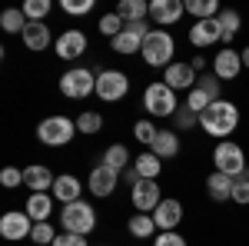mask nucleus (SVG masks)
I'll return each instance as SVG.
<instances>
[{
	"label": "nucleus",
	"instance_id": "obj_21",
	"mask_svg": "<svg viewBox=\"0 0 249 246\" xmlns=\"http://www.w3.org/2000/svg\"><path fill=\"white\" fill-rule=\"evenodd\" d=\"M23 213L34 220V223H50V213H53V193H30Z\"/></svg>",
	"mask_w": 249,
	"mask_h": 246
},
{
	"label": "nucleus",
	"instance_id": "obj_6",
	"mask_svg": "<svg viewBox=\"0 0 249 246\" xmlns=\"http://www.w3.org/2000/svg\"><path fill=\"white\" fill-rule=\"evenodd\" d=\"M173 50H176V47H173L170 34H166V30H153L150 37L143 40V50H140V54H143V60H146L150 67H170Z\"/></svg>",
	"mask_w": 249,
	"mask_h": 246
},
{
	"label": "nucleus",
	"instance_id": "obj_11",
	"mask_svg": "<svg viewBox=\"0 0 249 246\" xmlns=\"http://www.w3.org/2000/svg\"><path fill=\"white\" fill-rule=\"evenodd\" d=\"M239 70H243V57H239V50H232V47H223V50L216 54V60H213V74L219 76L223 83L236 80Z\"/></svg>",
	"mask_w": 249,
	"mask_h": 246
},
{
	"label": "nucleus",
	"instance_id": "obj_13",
	"mask_svg": "<svg viewBox=\"0 0 249 246\" xmlns=\"http://www.w3.org/2000/svg\"><path fill=\"white\" fill-rule=\"evenodd\" d=\"M196 80H199V76L193 70V63H170L166 74H163V83H166L170 90H186V94L196 87Z\"/></svg>",
	"mask_w": 249,
	"mask_h": 246
},
{
	"label": "nucleus",
	"instance_id": "obj_26",
	"mask_svg": "<svg viewBox=\"0 0 249 246\" xmlns=\"http://www.w3.org/2000/svg\"><path fill=\"white\" fill-rule=\"evenodd\" d=\"M116 14H120V20H123V23L146 20V17H150V3H146V0H120Z\"/></svg>",
	"mask_w": 249,
	"mask_h": 246
},
{
	"label": "nucleus",
	"instance_id": "obj_37",
	"mask_svg": "<svg viewBox=\"0 0 249 246\" xmlns=\"http://www.w3.org/2000/svg\"><path fill=\"white\" fill-rule=\"evenodd\" d=\"M156 127H153V120H140V123H136L133 127V136L136 140H140V143H146V147H153V140H156Z\"/></svg>",
	"mask_w": 249,
	"mask_h": 246
},
{
	"label": "nucleus",
	"instance_id": "obj_5",
	"mask_svg": "<svg viewBox=\"0 0 249 246\" xmlns=\"http://www.w3.org/2000/svg\"><path fill=\"white\" fill-rule=\"evenodd\" d=\"M60 94L70 96V100H83V96L96 94V74L87 67H70L60 76Z\"/></svg>",
	"mask_w": 249,
	"mask_h": 246
},
{
	"label": "nucleus",
	"instance_id": "obj_3",
	"mask_svg": "<svg viewBox=\"0 0 249 246\" xmlns=\"http://www.w3.org/2000/svg\"><path fill=\"white\" fill-rule=\"evenodd\" d=\"M213 163H216V170H219V173H226V176H232V180H239V176L249 170L243 147L232 143V140H219V143H216V150H213Z\"/></svg>",
	"mask_w": 249,
	"mask_h": 246
},
{
	"label": "nucleus",
	"instance_id": "obj_24",
	"mask_svg": "<svg viewBox=\"0 0 249 246\" xmlns=\"http://www.w3.org/2000/svg\"><path fill=\"white\" fill-rule=\"evenodd\" d=\"M232 187H236V180L226 176V173H213L210 180H206V193H210L216 203H223V200H232Z\"/></svg>",
	"mask_w": 249,
	"mask_h": 246
},
{
	"label": "nucleus",
	"instance_id": "obj_12",
	"mask_svg": "<svg viewBox=\"0 0 249 246\" xmlns=\"http://www.w3.org/2000/svg\"><path fill=\"white\" fill-rule=\"evenodd\" d=\"M163 203V193H160V187H156V180H140L133 187V207L140 209V213H150L153 216V209Z\"/></svg>",
	"mask_w": 249,
	"mask_h": 246
},
{
	"label": "nucleus",
	"instance_id": "obj_19",
	"mask_svg": "<svg viewBox=\"0 0 249 246\" xmlns=\"http://www.w3.org/2000/svg\"><path fill=\"white\" fill-rule=\"evenodd\" d=\"M50 193H53V200H60V203L67 207V203H77V200H80V193H83V183H80L73 173H60Z\"/></svg>",
	"mask_w": 249,
	"mask_h": 246
},
{
	"label": "nucleus",
	"instance_id": "obj_29",
	"mask_svg": "<svg viewBox=\"0 0 249 246\" xmlns=\"http://www.w3.org/2000/svg\"><path fill=\"white\" fill-rule=\"evenodd\" d=\"M27 23H30V20L23 17V10H20V7H10V10H3V14H0V27H3L7 34H23V30H27Z\"/></svg>",
	"mask_w": 249,
	"mask_h": 246
},
{
	"label": "nucleus",
	"instance_id": "obj_10",
	"mask_svg": "<svg viewBox=\"0 0 249 246\" xmlns=\"http://www.w3.org/2000/svg\"><path fill=\"white\" fill-rule=\"evenodd\" d=\"M116 183H120V173H116L113 167H107V163H100V167L90 170L87 189H90L93 196H110V193L116 189Z\"/></svg>",
	"mask_w": 249,
	"mask_h": 246
},
{
	"label": "nucleus",
	"instance_id": "obj_27",
	"mask_svg": "<svg viewBox=\"0 0 249 246\" xmlns=\"http://www.w3.org/2000/svg\"><path fill=\"white\" fill-rule=\"evenodd\" d=\"M219 30H223V43H232V37L243 30V17L236 10H219Z\"/></svg>",
	"mask_w": 249,
	"mask_h": 246
},
{
	"label": "nucleus",
	"instance_id": "obj_42",
	"mask_svg": "<svg viewBox=\"0 0 249 246\" xmlns=\"http://www.w3.org/2000/svg\"><path fill=\"white\" fill-rule=\"evenodd\" d=\"M20 183H23V170H17V167H3V170H0V187L17 189Z\"/></svg>",
	"mask_w": 249,
	"mask_h": 246
},
{
	"label": "nucleus",
	"instance_id": "obj_32",
	"mask_svg": "<svg viewBox=\"0 0 249 246\" xmlns=\"http://www.w3.org/2000/svg\"><path fill=\"white\" fill-rule=\"evenodd\" d=\"M196 87H199L203 94L210 96L213 103H216V100H223V96H219V94H223V80H219L216 74H203L199 80H196Z\"/></svg>",
	"mask_w": 249,
	"mask_h": 246
},
{
	"label": "nucleus",
	"instance_id": "obj_46",
	"mask_svg": "<svg viewBox=\"0 0 249 246\" xmlns=\"http://www.w3.org/2000/svg\"><path fill=\"white\" fill-rule=\"evenodd\" d=\"M239 57H243V67L249 70V47H246V50H239Z\"/></svg>",
	"mask_w": 249,
	"mask_h": 246
},
{
	"label": "nucleus",
	"instance_id": "obj_28",
	"mask_svg": "<svg viewBox=\"0 0 249 246\" xmlns=\"http://www.w3.org/2000/svg\"><path fill=\"white\" fill-rule=\"evenodd\" d=\"M130 160H133V156H130V150H126L123 143H113V147H107V153H103V163H107V167H113L116 173L130 170V167H126Z\"/></svg>",
	"mask_w": 249,
	"mask_h": 246
},
{
	"label": "nucleus",
	"instance_id": "obj_38",
	"mask_svg": "<svg viewBox=\"0 0 249 246\" xmlns=\"http://www.w3.org/2000/svg\"><path fill=\"white\" fill-rule=\"evenodd\" d=\"M120 30H123V20H120V14H116V10H113V14H107V17H100V34H103V37L113 40Z\"/></svg>",
	"mask_w": 249,
	"mask_h": 246
},
{
	"label": "nucleus",
	"instance_id": "obj_40",
	"mask_svg": "<svg viewBox=\"0 0 249 246\" xmlns=\"http://www.w3.org/2000/svg\"><path fill=\"white\" fill-rule=\"evenodd\" d=\"M232 203H239V207H249V170L236 180V187H232Z\"/></svg>",
	"mask_w": 249,
	"mask_h": 246
},
{
	"label": "nucleus",
	"instance_id": "obj_22",
	"mask_svg": "<svg viewBox=\"0 0 249 246\" xmlns=\"http://www.w3.org/2000/svg\"><path fill=\"white\" fill-rule=\"evenodd\" d=\"M143 40L146 37H140L133 27L123 23V30L110 40V47H113V54H120V57H130V54H140V50H143Z\"/></svg>",
	"mask_w": 249,
	"mask_h": 246
},
{
	"label": "nucleus",
	"instance_id": "obj_18",
	"mask_svg": "<svg viewBox=\"0 0 249 246\" xmlns=\"http://www.w3.org/2000/svg\"><path fill=\"white\" fill-rule=\"evenodd\" d=\"M20 37H23V47H27V50H47L50 43H57L53 34H50V27H47V20H40V23H37V20H30L27 30H23Z\"/></svg>",
	"mask_w": 249,
	"mask_h": 246
},
{
	"label": "nucleus",
	"instance_id": "obj_44",
	"mask_svg": "<svg viewBox=\"0 0 249 246\" xmlns=\"http://www.w3.org/2000/svg\"><path fill=\"white\" fill-rule=\"evenodd\" d=\"M53 246H90V243H87V236H77V233H60Z\"/></svg>",
	"mask_w": 249,
	"mask_h": 246
},
{
	"label": "nucleus",
	"instance_id": "obj_45",
	"mask_svg": "<svg viewBox=\"0 0 249 246\" xmlns=\"http://www.w3.org/2000/svg\"><path fill=\"white\" fill-rule=\"evenodd\" d=\"M193 70H196V74L206 70V57H193Z\"/></svg>",
	"mask_w": 249,
	"mask_h": 246
},
{
	"label": "nucleus",
	"instance_id": "obj_31",
	"mask_svg": "<svg viewBox=\"0 0 249 246\" xmlns=\"http://www.w3.org/2000/svg\"><path fill=\"white\" fill-rule=\"evenodd\" d=\"M219 3L216 0H190L186 3V14H193L196 20H213V17H219Z\"/></svg>",
	"mask_w": 249,
	"mask_h": 246
},
{
	"label": "nucleus",
	"instance_id": "obj_15",
	"mask_svg": "<svg viewBox=\"0 0 249 246\" xmlns=\"http://www.w3.org/2000/svg\"><path fill=\"white\" fill-rule=\"evenodd\" d=\"M190 43L193 47H213V43H223V30H219V20H196L190 27Z\"/></svg>",
	"mask_w": 249,
	"mask_h": 246
},
{
	"label": "nucleus",
	"instance_id": "obj_43",
	"mask_svg": "<svg viewBox=\"0 0 249 246\" xmlns=\"http://www.w3.org/2000/svg\"><path fill=\"white\" fill-rule=\"evenodd\" d=\"M153 246H186V240L176 233V229H166V233H156Z\"/></svg>",
	"mask_w": 249,
	"mask_h": 246
},
{
	"label": "nucleus",
	"instance_id": "obj_1",
	"mask_svg": "<svg viewBox=\"0 0 249 246\" xmlns=\"http://www.w3.org/2000/svg\"><path fill=\"white\" fill-rule=\"evenodd\" d=\"M199 127L216 140H230V133H236L239 127V107L232 100H216L199 114Z\"/></svg>",
	"mask_w": 249,
	"mask_h": 246
},
{
	"label": "nucleus",
	"instance_id": "obj_14",
	"mask_svg": "<svg viewBox=\"0 0 249 246\" xmlns=\"http://www.w3.org/2000/svg\"><path fill=\"white\" fill-rule=\"evenodd\" d=\"M57 57L60 60H77L87 54V34L83 30H67V34H60L57 37Z\"/></svg>",
	"mask_w": 249,
	"mask_h": 246
},
{
	"label": "nucleus",
	"instance_id": "obj_39",
	"mask_svg": "<svg viewBox=\"0 0 249 246\" xmlns=\"http://www.w3.org/2000/svg\"><path fill=\"white\" fill-rule=\"evenodd\" d=\"M213 100L206 94H203V90H199V87H193L190 94H186V107H190L193 114H203V110H206V107H210Z\"/></svg>",
	"mask_w": 249,
	"mask_h": 246
},
{
	"label": "nucleus",
	"instance_id": "obj_41",
	"mask_svg": "<svg viewBox=\"0 0 249 246\" xmlns=\"http://www.w3.org/2000/svg\"><path fill=\"white\" fill-rule=\"evenodd\" d=\"M60 7H63V14H70V17H83V14L93 10V0H63Z\"/></svg>",
	"mask_w": 249,
	"mask_h": 246
},
{
	"label": "nucleus",
	"instance_id": "obj_35",
	"mask_svg": "<svg viewBox=\"0 0 249 246\" xmlns=\"http://www.w3.org/2000/svg\"><path fill=\"white\" fill-rule=\"evenodd\" d=\"M20 10H23V17H27V20H37V23H40V20L50 14V0H27Z\"/></svg>",
	"mask_w": 249,
	"mask_h": 246
},
{
	"label": "nucleus",
	"instance_id": "obj_9",
	"mask_svg": "<svg viewBox=\"0 0 249 246\" xmlns=\"http://www.w3.org/2000/svg\"><path fill=\"white\" fill-rule=\"evenodd\" d=\"M30 233H34V220H30L27 213H20V209H10V213H3V216H0V236H3L7 243L30 240Z\"/></svg>",
	"mask_w": 249,
	"mask_h": 246
},
{
	"label": "nucleus",
	"instance_id": "obj_17",
	"mask_svg": "<svg viewBox=\"0 0 249 246\" xmlns=\"http://www.w3.org/2000/svg\"><path fill=\"white\" fill-rule=\"evenodd\" d=\"M179 220H183V203H179V200H163V203L153 209V223H156L160 233L176 229V227H179Z\"/></svg>",
	"mask_w": 249,
	"mask_h": 246
},
{
	"label": "nucleus",
	"instance_id": "obj_20",
	"mask_svg": "<svg viewBox=\"0 0 249 246\" xmlns=\"http://www.w3.org/2000/svg\"><path fill=\"white\" fill-rule=\"evenodd\" d=\"M53 183H57V176L47 170V167H40V163L23 170V187H30V193H50Z\"/></svg>",
	"mask_w": 249,
	"mask_h": 246
},
{
	"label": "nucleus",
	"instance_id": "obj_36",
	"mask_svg": "<svg viewBox=\"0 0 249 246\" xmlns=\"http://www.w3.org/2000/svg\"><path fill=\"white\" fill-rule=\"evenodd\" d=\"M173 123H176V133H179V130H193V127L199 123V114H193L190 107L183 103V107H179V110L173 114Z\"/></svg>",
	"mask_w": 249,
	"mask_h": 246
},
{
	"label": "nucleus",
	"instance_id": "obj_8",
	"mask_svg": "<svg viewBox=\"0 0 249 246\" xmlns=\"http://www.w3.org/2000/svg\"><path fill=\"white\" fill-rule=\"evenodd\" d=\"M130 94V76L120 74V70H100L96 74V96L107 100V103H116Z\"/></svg>",
	"mask_w": 249,
	"mask_h": 246
},
{
	"label": "nucleus",
	"instance_id": "obj_34",
	"mask_svg": "<svg viewBox=\"0 0 249 246\" xmlns=\"http://www.w3.org/2000/svg\"><path fill=\"white\" fill-rule=\"evenodd\" d=\"M57 236H60V233L50 227V223H34V233H30V240H34L37 246H53Z\"/></svg>",
	"mask_w": 249,
	"mask_h": 246
},
{
	"label": "nucleus",
	"instance_id": "obj_7",
	"mask_svg": "<svg viewBox=\"0 0 249 246\" xmlns=\"http://www.w3.org/2000/svg\"><path fill=\"white\" fill-rule=\"evenodd\" d=\"M143 107L150 116H173L176 114V90H170L166 83H150L143 90Z\"/></svg>",
	"mask_w": 249,
	"mask_h": 246
},
{
	"label": "nucleus",
	"instance_id": "obj_33",
	"mask_svg": "<svg viewBox=\"0 0 249 246\" xmlns=\"http://www.w3.org/2000/svg\"><path fill=\"white\" fill-rule=\"evenodd\" d=\"M100 130H103V116L96 110H83L77 116V133H100Z\"/></svg>",
	"mask_w": 249,
	"mask_h": 246
},
{
	"label": "nucleus",
	"instance_id": "obj_25",
	"mask_svg": "<svg viewBox=\"0 0 249 246\" xmlns=\"http://www.w3.org/2000/svg\"><path fill=\"white\" fill-rule=\"evenodd\" d=\"M133 170L140 173V180H156L160 170H163V160H160L156 153L146 150V153H140V156L133 160Z\"/></svg>",
	"mask_w": 249,
	"mask_h": 246
},
{
	"label": "nucleus",
	"instance_id": "obj_2",
	"mask_svg": "<svg viewBox=\"0 0 249 246\" xmlns=\"http://www.w3.org/2000/svg\"><path fill=\"white\" fill-rule=\"evenodd\" d=\"M60 227H63V233H77V236H90L96 227V213L90 203H83V200H77V203H67L63 207V213H60Z\"/></svg>",
	"mask_w": 249,
	"mask_h": 246
},
{
	"label": "nucleus",
	"instance_id": "obj_30",
	"mask_svg": "<svg viewBox=\"0 0 249 246\" xmlns=\"http://www.w3.org/2000/svg\"><path fill=\"white\" fill-rule=\"evenodd\" d=\"M126 229L133 233L136 240H150V236H153V229H156V223H153V216H150V213H136V216H130Z\"/></svg>",
	"mask_w": 249,
	"mask_h": 246
},
{
	"label": "nucleus",
	"instance_id": "obj_4",
	"mask_svg": "<svg viewBox=\"0 0 249 246\" xmlns=\"http://www.w3.org/2000/svg\"><path fill=\"white\" fill-rule=\"evenodd\" d=\"M77 133V123L70 116H47L37 123V140L47 147H67Z\"/></svg>",
	"mask_w": 249,
	"mask_h": 246
},
{
	"label": "nucleus",
	"instance_id": "obj_16",
	"mask_svg": "<svg viewBox=\"0 0 249 246\" xmlns=\"http://www.w3.org/2000/svg\"><path fill=\"white\" fill-rule=\"evenodd\" d=\"M183 14H186V3H179V0H153V3H150V17H153V23H160V27L179 23Z\"/></svg>",
	"mask_w": 249,
	"mask_h": 246
},
{
	"label": "nucleus",
	"instance_id": "obj_23",
	"mask_svg": "<svg viewBox=\"0 0 249 246\" xmlns=\"http://www.w3.org/2000/svg\"><path fill=\"white\" fill-rule=\"evenodd\" d=\"M150 153H156L160 160H170V156H176L179 153V133L176 130H160L153 140V147H150Z\"/></svg>",
	"mask_w": 249,
	"mask_h": 246
}]
</instances>
